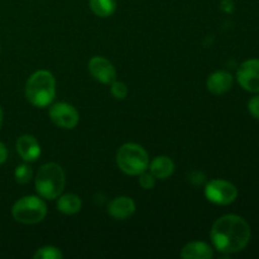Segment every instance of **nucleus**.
I'll use <instances>...</instances> for the list:
<instances>
[{
	"instance_id": "nucleus-1",
	"label": "nucleus",
	"mask_w": 259,
	"mask_h": 259,
	"mask_svg": "<svg viewBox=\"0 0 259 259\" xmlns=\"http://www.w3.org/2000/svg\"><path fill=\"white\" fill-rule=\"evenodd\" d=\"M250 227L239 215L227 214L217 220L210 230L215 249L225 254L242 252L250 240Z\"/></svg>"
},
{
	"instance_id": "nucleus-2",
	"label": "nucleus",
	"mask_w": 259,
	"mask_h": 259,
	"mask_svg": "<svg viewBox=\"0 0 259 259\" xmlns=\"http://www.w3.org/2000/svg\"><path fill=\"white\" fill-rule=\"evenodd\" d=\"M24 94L27 100L35 108L51 105L56 98L55 76L47 70L35 71L25 83Z\"/></svg>"
},
{
	"instance_id": "nucleus-3",
	"label": "nucleus",
	"mask_w": 259,
	"mask_h": 259,
	"mask_svg": "<svg viewBox=\"0 0 259 259\" xmlns=\"http://www.w3.org/2000/svg\"><path fill=\"white\" fill-rule=\"evenodd\" d=\"M35 191L42 199L55 200L62 194L66 185V175L57 163H46L38 169L34 179Z\"/></svg>"
},
{
	"instance_id": "nucleus-4",
	"label": "nucleus",
	"mask_w": 259,
	"mask_h": 259,
	"mask_svg": "<svg viewBox=\"0 0 259 259\" xmlns=\"http://www.w3.org/2000/svg\"><path fill=\"white\" fill-rule=\"evenodd\" d=\"M116 164L125 175L139 176L148 169L149 156L139 144L125 143L116 152Z\"/></svg>"
},
{
	"instance_id": "nucleus-5",
	"label": "nucleus",
	"mask_w": 259,
	"mask_h": 259,
	"mask_svg": "<svg viewBox=\"0 0 259 259\" xmlns=\"http://www.w3.org/2000/svg\"><path fill=\"white\" fill-rule=\"evenodd\" d=\"M12 215L20 224H38L47 215V205L38 196H23L13 205Z\"/></svg>"
},
{
	"instance_id": "nucleus-6",
	"label": "nucleus",
	"mask_w": 259,
	"mask_h": 259,
	"mask_svg": "<svg viewBox=\"0 0 259 259\" xmlns=\"http://www.w3.org/2000/svg\"><path fill=\"white\" fill-rule=\"evenodd\" d=\"M205 196L215 205H230L237 200L238 189L225 180H211L205 186Z\"/></svg>"
},
{
	"instance_id": "nucleus-7",
	"label": "nucleus",
	"mask_w": 259,
	"mask_h": 259,
	"mask_svg": "<svg viewBox=\"0 0 259 259\" xmlns=\"http://www.w3.org/2000/svg\"><path fill=\"white\" fill-rule=\"evenodd\" d=\"M48 115L55 125L62 129H73L80 120L78 111L68 103L53 104L50 108Z\"/></svg>"
},
{
	"instance_id": "nucleus-8",
	"label": "nucleus",
	"mask_w": 259,
	"mask_h": 259,
	"mask_svg": "<svg viewBox=\"0 0 259 259\" xmlns=\"http://www.w3.org/2000/svg\"><path fill=\"white\" fill-rule=\"evenodd\" d=\"M237 80L239 85L249 93H259V60H247L239 66L237 71Z\"/></svg>"
},
{
	"instance_id": "nucleus-9",
	"label": "nucleus",
	"mask_w": 259,
	"mask_h": 259,
	"mask_svg": "<svg viewBox=\"0 0 259 259\" xmlns=\"http://www.w3.org/2000/svg\"><path fill=\"white\" fill-rule=\"evenodd\" d=\"M89 72L99 82L110 85L116 80V70L113 63L105 57L95 56L89 61Z\"/></svg>"
},
{
	"instance_id": "nucleus-10",
	"label": "nucleus",
	"mask_w": 259,
	"mask_h": 259,
	"mask_svg": "<svg viewBox=\"0 0 259 259\" xmlns=\"http://www.w3.org/2000/svg\"><path fill=\"white\" fill-rule=\"evenodd\" d=\"M136 211V202L128 196H118L108 205V212L115 220H126Z\"/></svg>"
},
{
	"instance_id": "nucleus-11",
	"label": "nucleus",
	"mask_w": 259,
	"mask_h": 259,
	"mask_svg": "<svg viewBox=\"0 0 259 259\" xmlns=\"http://www.w3.org/2000/svg\"><path fill=\"white\" fill-rule=\"evenodd\" d=\"M17 152L23 161L35 162L40 156V146L37 139L30 134L20 136L17 141Z\"/></svg>"
},
{
	"instance_id": "nucleus-12",
	"label": "nucleus",
	"mask_w": 259,
	"mask_h": 259,
	"mask_svg": "<svg viewBox=\"0 0 259 259\" xmlns=\"http://www.w3.org/2000/svg\"><path fill=\"white\" fill-rule=\"evenodd\" d=\"M234 77L227 71H217L206 80V88L214 95H223L233 88Z\"/></svg>"
},
{
	"instance_id": "nucleus-13",
	"label": "nucleus",
	"mask_w": 259,
	"mask_h": 259,
	"mask_svg": "<svg viewBox=\"0 0 259 259\" xmlns=\"http://www.w3.org/2000/svg\"><path fill=\"white\" fill-rule=\"evenodd\" d=\"M181 257L184 259H211L214 250L205 242H190L182 248Z\"/></svg>"
},
{
	"instance_id": "nucleus-14",
	"label": "nucleus",
	"mask_w": 259,
	"mask_h": 259,
	"mask_svg": "<svg viewBox=\"0 0 259 259\" xmlns=\"http://www.w3.org/2000/svg\"><path fill=\"white\" fill-rule=\"evenodd\" d=\"M149 172L158 180H167L175 172V163L169 157L158 156L152 159L148 166Z\"/></svg>"
},
{
	"instance_id": "nucleus-15",
	"label": "nucleus",
	"mask_w": 259,
	"mask_h": 259,
	"mask_svg": "<svg viewBox=\"0 0 259 259\" xmlns=\"http://www.w3.org/2000/svg\"><path fill=\"white\" fill-rule=\"evenodd\" d=\"M82 207V201L75 194H61L57 200V210L65 215L77 214Z\"/></svg>"
},
{
	"instance_id": "nucleus-16",
	"label": "nucleus",
	"mask_w": 259,
	"mask_h": 259,
	"mask_svg": "<svg viewBox=\"0 0 259 259\" xmlns=\"http://www.w3.org/2000/svg\"><path fill=\"white\" fill-rule=\"evenodd\" d=\"M89 7L98 17L108 18L115 12L116 0H89Z\"/></svg>"
},
{
	"instance_id": "nucleus-17",
	"label": "nucleus",
	"mask_w": 259,
	"mask_h": 259,
	"mask_svg": "<svg viewBox=\"0 0 259 259\" xmlns=\"http://www.w3.org/2000/svg\"><path fill=\"white\" fill-rule=\"evenodd\" d=\"M63 254L60 250V248L53 247V245H45L40 247L39 249L35 250L33 254L34 259H62Z\"/></svg>"
},
{
	"instance_id": "nucleus-18",
	"label": "nucleus",
	"mask_w": 259,
	"mask_h": 259,
	"mask_svg": "<svg viewBox=\"0 0 259 259\" xmlns=\"http://www.w3.org/2000/svg\"><path fill=\"white\" fill-rule=\"evenodd\" d=\"M14 177H15V181H17L18 184H22V185L28 184L33 177L32 167L27 163L19 164V166L15 168Z\"/></svg>"
},
{
	"instance_id": "nucleus-19",
	"label": "nucleus",
	"mask_w": 259,
	"mask_h": 259,
	"mask_svg": "<svg viewBox=\"0 0 259 259\" xmlns=\"http://www.w3.org/2000/svg\"><path fill=\"white\" fill-rule=\"evenodd\" d=\"M110 86L111 95L114 98L118 99V100H123V99L126 98V95H128V86H126L125 82L115 80L110 83Z\"/></svg>"
},
{
	"instance_id": "nucleus-20",
	"label": "nucleus",
	"mask_w": 259,
	"mask_h": 259,
	"mask_svg": "<svg viewBox=\"0 0 259 259\" xmlns=\"http://www.w3.org/2000/svg\"><path fill=\"white\" fill-rule=\"evenodd\" d=\"M139 185L142 186V189L144 190H152L156 186V177L151 174V172H142L139 175Z\"/></svg>"
},
{
	"instance_id": "nucleus-21",
	"label": "nucleus",
	"mask_w": 259,
	"mask_h": 259,
	"mask_svg": "<svg viewBox=\"0 0 259 259\" xmlns=\"http://www.w3.org/2000/svg\"><path fill=\"white\" fill-rule=\"evenodd\" d=\"M248 110L252 114V116L259 120V95L250 99L249 103H248Z\"/></svg>"
},
{
	"instance_id": "nucleus-22",
	"label": "nucleus",
	"mask_w": 259,
	"mask_h": 259,
	"mask_svg": "<svg viewBox=\"0 0 259 259\" xmlns=\"http://www.w3.org/2000/svg\"><path fill=\"white\" fill-rule=\"evenodd\" d=\"M8 159V149L3 142H0V164L4 163Z\"/></svg>"
},
{
	"instance_id": "nucleus-23",
	"label": "nucleus",
	"mask_w": 259,
	"mask_h": 259,
	"mask_svg": "<svg viewBox=\"0 0 259 259\" xmlns=\"http://www.w3.org/2000/svg\"><path fill=\"white\" fill-rule=\"evenodd\" d=\"M3 119H4V113H3V109L2 106H0V128H2L3 125Z\"/></svg>"
},
{
	"instance_id": "nucleus-24",
	"label": "nucleus",
	"mask_w": 259,
	"mask_h": 259,
	"mask_svg": "<svg viewBox=\"0 0 259 259\" xmlns=\"http://www.w3.org/2000/svg\"><path fill=\"white\" fill-rule=\"evenodd\" d=\"M0 48H2V47H0Z\"/></svg>"
}]
</instances>
